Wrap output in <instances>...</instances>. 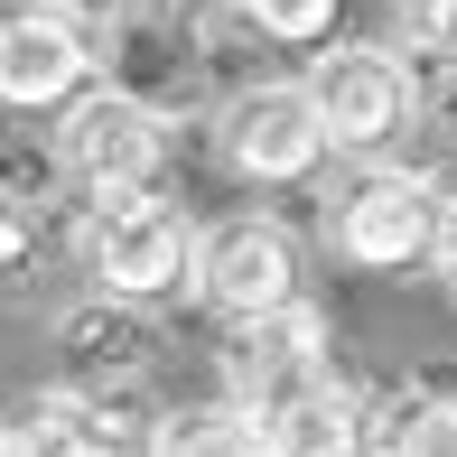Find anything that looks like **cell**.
Masks as SVG:
<instances>
[{"mask_svg":"<svg viewBox=\"0 0 457 457\" xmlns=\"http://www.w3.org/2000/svg\"><path fill=\"white\" fill-rule=\"evenodd\" d=\"M196 299L215 308L224 327H262L280 318V308H299V234H289L280 215H224L205 224L196 243Z\"/></svg>","mask_w":457,"mask_h":457,"instance_id":"cell-5","label":"cell"},{"mask_svg":"<svg viewBox=\"0 0 457 457\" xmlns=\"http://www.w3.org/2000/svg\"><path fill=\"white\" fill-rule=\"evenodd\" d=\"M318 364H337V327H327L318 299L280 308V318H262V327H234V383L243 392L280 383V373H318Z\"/></svg>","mask_w":457,"mask_h":457,"instance_id":"cell-11","label":"cell"},{"mask_svg":"<svg viewBox=\"0 0 457 457\" xmlns=\"http://www.w3.org/2000/svg\"><path fill=\"white\" fill-rule=\"evenodd\" d=\"M56 253H66V205L37 215V205L0 196V299H37V280H47Z\"/></svg>","mask_w":457,"mask_h":457,"instance_id":"cell-12","label":"cell"},{"mask_svg":"<svg viewBox=\"0 0 457 457\" xmlns=\"http://www.w3.org/2000/svg\"><path fill=\"white\" fill-rule=\"evenodd\" d=\"M308 94H318L327 112V140L355 159H383V140L411 131V112H420V94H411V66L392 47H318V66L299 75Z\"/></svg>","mask_w":457,"mask_h":457,"instance_id":"cell-8","label":"cell"},{"mask_svg":"<svg viewBox=\"0 0 457 457\" xmlns=\"http://www.w3.org/2000/svg\"><path fill=\"white\" fill-rule=\"evenodd\" d=\"M10 457H103V448H94L75 392H37V402L10 411Z\"/></svg>","mask_w":457,"mask_h":457,"instance_id":"cell-14","label":"cell"},{"mask_svg":"<svg viewBox=\"0 0 457 457\" xmlns=\"http://www.w3.org/2000/svg\"><path fill=\"white\" fill-rule=\"evenodd\" d=\"M56 10H66V19H85V29L103 37V29H112L121 10H140V0H56Z\"/></svg>","mask_w":457,"mask_h":457,"instance_id":"cell-19","label":"cell"},{"mask_svg":"<svg viewBox=\"0 0 457 457\" xmlns=\"http://www.w3.org/2000/svg\"><path fill=\"white\" fill-rule=\"evenodd\" d=\"M196 224L178 196H66V262L85 271L103 299L159 308L178 280H196Z\"/></svg>","mask_w":457,"mask_h":457,"instance_id":"cell-1","label":"cell"},{"mask_svg":"<svg viewBox=\"0 0 457 457\" xmlns=\"http://www.w3.org/2000/svg\"><path fill=\"white\" fill-rule=\"evenodd\" d=\"M94 47H103V85H121L131 103H150V112H178V103H196V85H205L196 29H187L178 0H140V10H121Z\"/></svg>","mask_w":457,"mask_h":457,"instance_id":"cell-10","label":"cell"},{"mask_svg":"<svg viewBox=\"0 0 457 457\" xmlns=\"http://www.w3.org/2000/svg\"><path fill=\"white\" fill-rule=\"evenodd\" d=\"M224 19L253 37H271V47H327L345 19V0H224Z\"/></svg>","mask_w":457,"mask_h":457,"instance_id":"cell-15","label":"cell"},{"mask_svg":"<svg viewBox=\"0 0 457 457\" xmlns=\"http://www.w3.org/2000/svg\"><path fill=\"white\" fill-rule=\"evenodd\" d=\"M327 112H318V94L308 85H243V94H224V112H215V159L234 169L243 187H308L327 169Z\"/></svg>","mask_w":457,"mask_h":457,"instance_id":"cell-4","label":"cell"},{"mask_svg":"<svg viewBox=\"0 0 457 457\" xmlns=\"http://www.w3.org/2000/svg\"><path fill=\"white\" fill-rule=\"evenodd\" d=\"M150 457H262V429L243 402H196V411H169Z\"/></svg>","mask_w":457,"mask_h":457,"instance_id":"cell-13","label":"cell"},{"mask_svg":"<svg viewBox=\"0 0 457 457\" xmlns=\"http://www.w3.org/2000/svg\"><path fill=\"white\" fill-rule=\"evenodd\" d=\"M402 457H457V392H429V402H420V420H411Z\"/></svg>","mask_w":457,"mask_h":457,"instance_id":"cell-17","label":"cell"},{"mask_svg":"<svg viewBox=\"0 0 457 457\" xmlns=\"http://www.w3.org/2000/svg\"><path fill=\"white\" fill-rule=\"evenodd\" d=\"M411 47H457V0H392Z\"/></svg>","mask_w":457,"mask_h":457,"instance_id":"cell-18","label":"cell"},{"mask_svg":"<svg viewBox=\"0 0 457 457\" xmlns=\"http://www.w3.org/2000/svg\"><path fill=\"white\" fill-rule=\"evenodd\" d=\"M159 345H169V327H159V308L140 299H66L47 318V364H56V392H150V364Z\"/></svg>","mask_w":457,"mask_h":457,"instance_id":"cell-6","label":"cell"},{"mask_svg":"<svg viewBox=\"0 0 457 457\" xmlns=\"http://www.w3.org/2000/svg\"><path fill=\"white\" fill-rule=\"evenodd\" d=\"M243 411H253V429H262V457H364V392L345 383L337 364L253 383Z\"/></svg>","mask_w":457,"mask_h":457,"instance_id":"cell-9","label":"cell"},{"mask_svg":"<svg viewBox=\"0 0 457 457\" xmlns=\"http://www.w3.org/2000/svg\"><path fill=\"white\" fill-rule=\"evenodd\" d=\"M448 178L439 169H402V159H364L327 187L318 234L345 271H411V262H439L448 234Z\"/></svg>","mask_w":457,"mask_h":457,"instance_id":"cell-2","label":"cell"},{"mask_svg":"<svg viewBox=\"0 0 457 457\" xmlns=\"http://www.w3.org/2000/svg\"><path fill=\"white\" fill-rule=\"evenodd\" d=\"M0 457H10V411H0Z\"/></svg>","mask_w":457,"mask_h":457,"instance_id":"cell-21","label":"cell"},{"mask_svg":"<svg viewBox=\"0 0 457 457\" xmlns=\"http://www.w3.org/2000/svg\"><path fill=\"white\" fill-rule=\"evenodd\" d=\"M439 271H448V289H457V205H448V234H439Z\"/></svg>","mask_w":457,"mask_h":457,"instance_id":"cell-20","label":"cell"},{"mask_svg":"<svg viewBox=\"0 0 457 457\" xmlns=\"http://www.w3.org/2000/svg\"><path fill=\"white\" fill-rule=\"evenodd\" d=\"M56 159H66L75 196H150L159 169H169V112L131 103L121 85H94L56 112Z\"/></svg>","mask_w":457,"mask_h":457,"instance_id":"cell-3","label":"cell"},{"mask_svg":"<svg viewBox=\"0 0 457 457\" xmlns=\"http://www.w3.org/2000/svg\"><path fill=\"white\" fill-rule=\"evenodd\" d=\"M94 85H103V47L85 19H66L56 0L0 10V112H66Z\"/></svg>","mask_w":457,"mask_h":457,"instance_id":"cell-7","label":"cell"},{"mask_svg":"<svg viewBox=\"0 0 457 457\" xmlns=\"http://www.w3.org/2000/svg\"><path fill=\"white\" fill-rule=\"evenodd\" d=\"M411 94H420V121L457 150V47H411Z\"/></svg>","mask_w":457,"mask_h":457,"instance_id":"cell-16","label":"cell"}]
</instances>
